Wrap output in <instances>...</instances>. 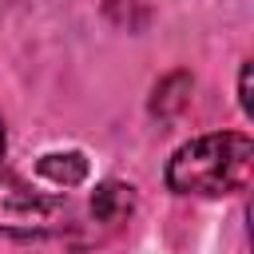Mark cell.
<instances>
[{
	"instance_id": "1",
	"label": "cell",
	"mask_w": 254,
	"mask_h": 254,
	"mask_svg": "<svg viewBox=\"0 0 254 254\" xmlns=\"http://www.w3.org/2000/svg\"><path fill=\"white\" fill-rule=\"evenodd\" d=\"M254 143L242 131H214L183 143L167 163V187L175 194H234L250 183Z\"/></svg>"
},
{
	"instance_id": "2",
	"label": "cell",
	"mask_w": 254,
	"mask_h": 254,
	"mask_svg": "<svg viewBox=\"0 0 254 254\" xmlns=\"http://www.w3.org/2000/svg\"><path fill=\"white\" fill-rule=\"evenodd\" d=\"M71 226V202L60 190H40L16 171H0V234L44 238Z\"/></svg>"
},
{
	"instance_id": "3",
	"label": "cell",
	"mask_w": 254,
	"mask_h": 254,
	"mask_svg": "<svg viewBox=\"0 0 254 254\" xmlns=\"http://www.w3.org/2000/svg\"><path fill=\"white\" fill-rule=\"evenodd\" d=\"M131 210H135V187L131 183H115L111 179V183H99L91 190V202H87V218L91 222L115 230V226H123L131 218Z\"/></svg>"
},
{
	"instance_id": "4",
	"label": "cell",
	"mask_w": 254,
	"mask_h": 254,
	"mask_svg": "<svg viewBox=\"0 0 254 254\" xmlns=\"http://www.w3.org/2000/svg\"><path fill=\"white\" fill-rule=\"evenodd\" d=\"M36 171H40V179L48 187H56L64 194V190H71V187H79L87 179V159L79 151H52V155H44L36 163Z\"/></svg>"
},
{
	"instance_id": "5",
	"label": "cell",
	"mask_w": 254,
	"mask_h": 254,
	"mask_svg": "<svg viewBox=\"0 0 254 254\" xmlns=\"http://www.w3.org/2000/svg\"><path fill=\"white\" fill-rule=\"evenodd\" d=\"M187 99H190V75L175 71V75H167V79L155 87L151 111H155V115H175V111H183V107H187Z\"/></svg>"
},
{
	"instance_id": "6",
	"label": "cell",
	"mask_w": 254,
	"mask_h": 254,
	"mask_svg": "<svg viewBox=\"0 0 254 254\" xmlns=\"http://www.w3.org/2000/svg\"><path fill=\"white\" fill-rule=\"evenodd\" d=\"M238 103L242 111H250V64H242V75H238Z\"/></svg>"
},
{
	"instance_id": "7",
	"label": "cell",
	"mask_w": 254,
	"mask_h": 254,
	"mask_svg": "<svg viewBox=\"0 0 254 254\" xmlns=\"http://www.w3.org/2000/svg\"><path fill=\"white\" fill-rule=\"evenodd\" d=\"M0 155H4V119H0Z\"/></svg>"
}]
</instances>
